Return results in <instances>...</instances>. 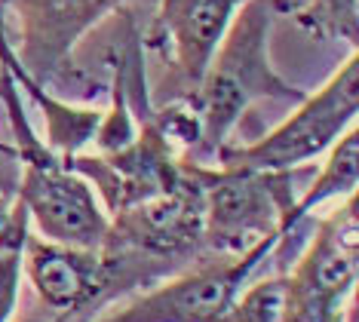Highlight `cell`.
<instances>
[{
    "label": "cell",
    "instance_id": "1",
    "mask_svg": "<svg viewBox=\"0 0 359 322\" xmlns=\"http://www.w3.org/2000/svg\"><path fill=\"white\" fill-rule=\"evenodd\" d=\"M295 6V0H246L233 13L197 89L184 98L200 123V142L191 163L215 160L218 147L227 145L231 129L255 102H304V89L289 83L271 62L273 22Z\"/></svg>",
    "mask_w": 359,
    "mask_h": 322
},
{
    "label": "cell",
    "instance_id": "2",
    "mask_svg": "<svg viewBox=\"0 0 359 322\" xmlns=\"http://www.w3.org/2000/svg\"><path fill=\"white\" fill-rule=\"evenodd\" d=\"M0 102L13 129L10 145L19 160V203L28 212L31 234L77 249H99L111 230L108 212L89 181L34 132L6 65H0Z\"/></svg>",
    "mask_w": 359,
    "mask_h": 322
},
{
    "label": "cell",
    "instance_id": "3",
    "mask_svg": "<svg viewBox=\"0 0 359 322\" xmlns=\"http://www.w3.org/2000/svg\"><path fill=\"white\" fill-rule=\"evenodd\" d=\"M191 163V160H187ZM203 191V249L206 258H231L267 236L292 234L289 212L295 206L298 169H236L215 163H191Z\"/></svg>",
    "mask_w": 359,
    "mask_h": 322
},
{
    "label": "cell",
    "instance_id": "4",
    "mask_svg": "<svg viewBox=\"0 0 359 322\" xmlns=\"http://www.w3.org/2000/svg\"><path fill=\"white\" fill-rule=\"evenodd\" d=\"M108 218L111 230L102 246L126 258L148 286H157L206 258L203 191L191 163H184V175L172 191L126 206Z\"/></svg>",
    "mask_w": 359,
    "mask_h": 322
},
{
    "label": "cell",
    "instance_id": "5",
    "mask_svg": "<svg viewBox=\"0 0 359 322\" xmlns=\"http://www.w3.org/2000/svg\"><path fill=\"white\" fill-rule=\"evenodd\" d=\"M359 114V49L332 74L313 95H304L280 126L249 145H222L215 166L236 169H298L329 154L344 132L356 126Z\"/></svg>",
    "mask_w": 359,
    "mask_h": 322
},
{
    "label": "cell",
    "instance_id": "6",
    "mask_svg": "<svg viewBox=\"0 0 359 322\" xmlns=\"http://www.w3.org/2000/svg\"><path fill=\"white\" fill-rule=\"evenodd\" d=\"M280 243V236H267L231 258H200L182 274L104 307L93 322H224L240 288Z\"/></svg>",
    "mask_w": 359,
    "mask_h": 322
},
{
    "label": "cell",
    "instance_id": "7",
    "mask_svg": "<svg viewBox=\"0 0 359 322\" xmlns=\"http://www.w3.org/2000/svg\"><path fill=\"white\" fill-rule=\"evenodd\" d=\"M359 274V196L320 221L316 236L285 276V322H353Z\"/></svg>",
    "mask_w": 359,
    "mask_h": 322
},
{
    "label": "cell",
    "instance_id": "8",
    "mask_svg": "<svg viewBox=\"0 0 359 322\" xmlns=\"http://www.w3.org/2000/svg\"><path fill=\"white\" fill-rule=\"evenodd\" d=\"M22 276L53 322H93L104 307L123 301L111 264L99 249H77L28 234Z\"/></svg>",
    "mask_w": 359,
    "mask_h": 322
},
{
    "label": "cell",
    "instance_id": "9",
    "mask_svg": "<svg viewBox=\"0 0 359 322\" xmlns=\"http://www.w3.org/2000/svg\"><path fill=\"white\" fill-rule=\"evenodd\" d=\"M77 175L89 181L104 212L114 215L126 206H135L148 196L172 191L184 175V154L160 126L157 114L142 120L135 142L117 154H77L65 160Z\"/></svg>",
    "mask_w": 359,
    "mask_h": 322
},
{
    "label": "cell",
    "instance_id": "10",
    "mask_svg": "<svg viewBox=\"0 0 359 322\" xmlns=\"http://www.w3.org/2000/svg\"><path fill=\"white\" fill-rule=\"evenodd\" d=\"M133 0H0V13L19 19V43H13L22 68L43 86L55 83L74 65V49L104 15Z\"/></svg>",
    "mask_w": 359,
    "mask_h": 322
},
{
    "label": "cell",
    "instance_id": "11",
    "mask_svg": "<svg viewBox=\"0 0 359 322\" xmlns=\"http://www.w3.org/2000/svg\"><path fill=\"white\" fill-rule=\"evenodd\" d=\"M246 0H160L144 46L169 55V74L163 80L166 102L187 98L197 89L203 71L222 43L233 13Z\"/></svg>",
    "mask_w": 359,
    "mask_h": 322
},
{
    "label": "cell",
    "instance_id": "12",
    "mask_svg": "<svg viewBox=\"0 0 359 322\" xmlns=\"http://www.w3.org/2000/svg\"><path fill=\"white\" fill-rule=\"evenodd\" d=\"M0 65L10 68L19 93H25L31 102L40 107L43 123H46L43 142L50 145V151H55L62 160H71V156L86 154L89 147H93V138H95V132H99L104 107H77L71 102H62V98H55L50 93V86H43L40 80L31 77V74L22 68L19 55H15V49H13L4 13H0Z\"/></svg>",
    "mask_w": 359,
    "mask_h": 322
},
{
    "label": "cell",
    "instance_id": "13",
    "mask_svg": "<svg viewBox=\"0 0 359 322\" xmlns=\"http://www.w3.org/2000/svg\"><path fill=\"white\" fill-rule=\"evenodd\" d=\"M356 185H359V132L353 126L332 145L329 156H325L320 172L313 175V181L307 185V191L298 194V200L289 212L292 230H295L320 203L334 200V196L344 200V196L356 194Z\"/></svg>",
    "mask_w": 359,
    "mask_h": 322
},
{
    "label": "cell",
    "instance_id": "14",
    "mask_svg": "<svg viewBox=\"0 0 359 322\" xmlns=\"http://www.w3.org/2000/svg\"><path fill=\"white\" fill-rule=\"evenodd\" d=\"M31 234L28 212L15 203L13 215L0 230V322H13L22 295V261H25V243Z\"/></svg>",
    "mask_w": 359,
    "mask_h": 322
},
{
    "label": "cell",
    "instance_id": "15",
    "mask_svg": "<svg viewBox=\"0 0 359 322\" xmlns=\"http://www.w3.org/2000/svg\"><path fill=\"white\" fill-rule=\"evenodd\" d=\"M307 34L359 46V0H307L289 13Z\"/></svg>",
    "mask_w": 359,
    "mask_h": 322
},
{
    "label": "cell",
    "instance_id": "16",
    "mask_svg": "<svg viewBox=\"0 0 359 322\" xmlns=\"http://www.w3.org/2000/svg\"><path fill=\"white\" fill-rule=\"evenodd\" d=\"M224 322H285V276L246 283L233 298Z\"/></svg>",
    "mask_w": 359,
    "mask_h": 322
},
{
    "label": "cell",
    "instance_id": "17",
    "mask_svg": "<svg viewBox=\"0 0 359 322\" xmlns=\"http://www.w3.org/2000/svg\"><path fill=\"white\" fill-rule=\"evenodd\" d=\"M19 203V160L15 154H0V230Z\"/></svg>",
    "mask_w": 359,
    "mask_h": 322
},
{
    "label": "cell",
    "instance_id": "18",
    "mask_svg": "<svg viewBox=\"0 0 359 322\" xmlns=\"http://www.w3.org/2000/svg\"><path fill=\"white\" fill-rule=\"evenodd\" d=\"M0 154H15V151H13L10 142H0Z\"/></svg>",
    "mask_w": 359,
    "mask_h": 322
}]
</instances>
